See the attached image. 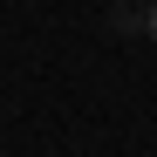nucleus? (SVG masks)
<instances>
[{"instance_id":"1","label":"nucleus","mask_w":157,"mask_h":157,"mask_svg":"<svg viewBox=\"0 0 157 157\" xmlns=\"http://www.w3.org/2000/svg\"><path fill=\"white\" fill-rule=\"evenodd\" d=\"M150 41H157V0H150Z\"/></svg>"}]
</instances>
